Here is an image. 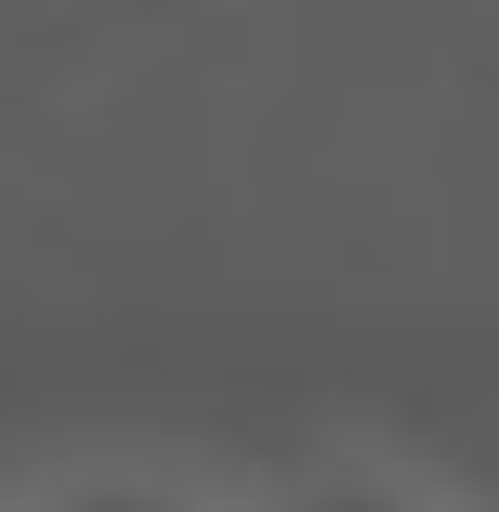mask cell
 Here are the masks:
<instances>
[{
  "mask_svg": "<svg viewBox=\"0 0 499 512\" xmlns=\"http://www.w3.org/2000/svg\"><path fill=\"white\" fill-rule=\"evenodd\" d=\"M0 512H237V486L184 473V460H66V473H40Z\"/></svg>",
  "mask_w": 499,
  "mask_h": 512,
  "instance_id": "cell-2",
  "label": "cell"
},
{
  "mask_svg": "<svg viewBox=\"0 0 499 512\" xmlns=\"http://www.w3.org/2000/svg\"><path fill=\"white\" fill-rule=\"evenodd\" d=\"M237 512H447V486H434V473H408V460L329 447V460H289V473L237 486Z\"/></svg>",
  "mask_w": 499,
  "mask_h": 512,
  "instance_id": "cell-1",
  "label": "cell"
}]
</instances>
